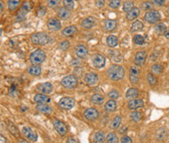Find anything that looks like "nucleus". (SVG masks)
<instances>
[{"mask_svg": "<svg viewBox=\"0 0 169 143\" xmlns=\"http://www.w3.org/2000/svg\"><path fill=\"white\" fill-rule=\"evenodd\" d=\"M66 143H78V141H77L75 137H69L68 139V141H66Z\"/></svg>", "mask_w": 169, "mask_h": 143, "instance_id": "nucleus-55", "label": "nucleus"}, {"mask_svg": "<svg viewBox=\"0 0 169 143\" xmlns=\"http://www.w3.org/2000/svg\"><path fill=\"white\" fill-rule=\"evenodd\" d=\"M121 121H122V118L120 116H117L114 119V121H111V130H117L119 127H120L121 124Z\"/></svg>", "mask_w": 169, "mask_h": 143, "instance_id": "nucleus-31", "label": "nucleus"}, {"mask_svg": "<svg viewBox=\"0 0 169 143\" xmlns=\"http://www.w3.org/2000/svg\"><path fill=\"white\" fill-rule=\"evenodd\" d=\"M18 143H29L27 140H24V139H22V138H20L19 139V141H18Z\"/></svg>", "mask_w": 169, "mask_h": 143, "instance_id": "nucleus-57", "label": "nucleus"}, {"mask_svg": "<svg viewBox=\"0 0 169 143\" xmlns=\"http://www.w3.org/2000/svg\"><path fill=\"white\" fill-rule=\"evenodd\" d=\"M117 109V102L115 100L111 99L110 101H108L105 105V110L108 111V112H114Z\"/></svg>", "mask_w": 169, "mask_h": 143, "instance_id": "nucleus-26", "label": "nucleus"}, {"mask_svg": "<svg viewBox=\"0 0 169 143\" xmlns=\"http://www.w3.org/2000/svg\"><path fill=\"white\" fill-rule=\"evenodd\" d=\"M134 8V5H133V2L132 1H125L124 4H123V11L125 12H129L130 10H132Z\"/></svg>", "mask_w": 169, "mask_h": 143, "instance_id": "nucleus-41", "label": "nucleus"}, {"mask_svg": "<svg viewBox=\"0 0 169 143\" xmlns=\"http://www.w3.org/2000/svg\"><path fill=\"white\" fill-rule=\"evenodd\" d=\"M117 28V22L114 20H107L105 22V28L108 31H112Z\"/></svg>", "mask_w": 169, "mask_h": 143, "instance_id": "nucleus-27", "label": "nucleus"}, {"mask_svg": "<svg viewBox=\"0 0 169 143\" xmlns=\"http://www.w3.org/2000/svg\"><path fill=\"white\" fill-rule=\"evenodd\" d=\"M130 83L132 84H137L139 83V70L136 66L130 68Z\"/></svg>", "mask_w": 169, "mask_h": 143, "instance_id": "nucleus-13", "label": "nucleus"}, {"mask_svg": "<svg viewBox=\"0 0 169 143\" xmlns=\"http://www.w3.org/2000/svg\"><path fill=\"white\" fill-rule=\"evenodd\" d=\"M3 11V4H2V2H1V12Z\"/></svg>", "mask_w": 169, "mask_h": 143, "instance_id": "nucleus-59", "label": "nucleus"}, {"mask_svg": "<svg viewBox=\"0 0 169 143\" xmlns=\"http://www.w3.org/2000/svg\"><path fill=\"white\" fill-rule=\"evenodd\" d=\"M37 90L42 94H49L53 91V85L50 83H43L37 85Z\"/></svg>", "mask_w": 169, "mask_h": 143, "instance_id": "nucleus-14", "label": "nucleus"}, {"mask_svg": "<svg viewBox=\"0 0 169 143\" xmlns=\"http://www.w3.org/2000/svg\"><path fill=\"white\" fill-rule=\"evenodd\" d=\"M121 143H133V142H132V139L129 136H123L121 138Z\"/></svg>", "mask_w": 169, "mask_h": 143, "instance_id": "nucleus-52", "label": "nucleus"}, {"mask_svg": "<svg viewBox=\"0 0 169 143\" xmlns=\"http://www.w3.org/2000/svg\"><path fill=\"white\" fill-rule=\"evenodd\" d=\"M104 4H105V0H97V1H96V5L98 7L104 6Z\"/></svg>", "mask_w": 169, "mask_h": 143, "instance_id": "nucleus-54", "label": "nucleus"}, {"mask_svg": "<svg viewBox=\"0 0 169 143\" xmlns=\"http://www.w3.org/2000/svg\"><path fill=\"white\" fill-rule=\"evenodd\" d=\"M84 80H85V83L88 84V85H95L98 80H99V77L96 74L94 73H88L85 77H84Z\"/></svg>", "mask_w": 169, "mask_h": 143, "instance_id": "nucleus-16", "label": "nucleus"}, {"mask_svg": "<svg viewBox=\"0 0 169 143\" xmlns=\"http://www.w3.org/2000/svg\"><path fill=\"white\" fill-rule=\"evenodd\" d=\"M45 13H46V10H45V7L44 6H40L39 8L37 9L36 11V15L38 17H43L45 15Z\"/></svg>", "mask_w": 169, "mask_h": 143, "instance_id": "nucleus-48", "label": "nucleus"}, {"mask_svg": "<svg viewBox=\"0 0 169 143\" xmlns=\"http://www.w3.org/2000/svg\"><path fill=\"white\" fill-rule=\"evenodd\" d=\"M93 141H94V143H104V141H105L104 132L103 131H97L96 133L94 134Z\"/></svg>", "mask_w": 169, "mask_h": 143, "instance_id": "nucleus-28", "label": "nucleus"}, {"mask_svg": "<svg viewBox=\"0 0 169 143\" xmlns=\"http://www.w3.org/2000/svg\"><path fill=\"white\" fill-rule=\"evenodd\" d=\"M91 102L95 105H101L104 103V97L100 94H94L91 97Z\"/></svg>", "mask_w": 169, "mask_h": 143, "instance_id": "nucleus-29", "label": "nucleus"}, {"mask_svg": "<svg viewBox=\"0 0 169 143\" xmlns=\"http://www.w3.org/2000/svg\"><path fill=\"white\" fill-rule=\"evenodd\" d=\"M59 47L60 49H62V50H66L69 47V41H63L61 42V43L59 44Z\"/></svg>", "mask_w": 169, "mask_h": 143, "instance_id": "nucleus-51", "label": "nucleus"}, {"mask_svg": "<svg viewBox=\"0 0 169 143\" xmlns=\"http://www.w3.org/2000/svg\"><path fill=\"white\" fill-rule=\"evenodd\" d=\"M154 4H156L157 6H162L165 3V0H152Z\"/></svg>", "mask_w": 169, "mask_h": 143, "instance_id": "nucleus-53", "label": "nucleus"}, {"mask_svg": "<svg viewBox=\"0 0 169 143\" xmlns=\"http://www.w3.org/2000/svg\"><path fill=\"white\" fill-rule=\"evenodd\" d=\"M46 59V54L42 49H37L34 52L31 53V55L30 57V63L33 65H40Z\"/></svg>", "mask_w": 169, "mask_h": 143, "instance_id": "nucleus-3", "label": "nucleus"}, {"mask_svg": "<svg viewBox=\"0 0 169 143\" xmlns=\"http://www.w3.org/2000/svg\"><path fill=\"white\" fill-rule=\"evenodd\" d=\"M61 0H48V5L49 7H52V8H55V7L59 6Z\"/></svg>", "mask_w": 169, "mask_h": 143, "instance_id": "nucleus-49", "label": "nucleus"}, {"mask_svg": "<svg viewBox=\"0 0 169 143\" xmlns=\"http://www.w3.org/2000/svg\"><path fill=\"white\" fill-rule=\"evenodd\" d=\"M106 140H107V143H118L117 136L114 132H110V133L107 135Z\"/></svg>", "mask_w": 169, "mask_h": 143, "instance_id": "nucleus-35", "label": "nucleus"}, {"mask_svg": "<svg viewBox=\"0 0 169 143\" xmlns=\"http://www.w3.org/2000/svg\"><path fill=\"white\" fill-rule=\"evenodd\" d=\"M119 5H120V0H111L110 2V7L111 8H117V7H119Z\"/></svg>", "mask_w": 169, "mask_h": 143, "instance_id": "nucleus-50", "label": "nucleus"}, {"mask_svg": "<svg viewBox=\"0 0 169 143\" xmlns=\"http://www.w3.org/2000/svg\"><path fill=\"white\" fill-rule=\"evenodd\" d=\"M139 14H140V9L137 8V7H134V8H133L132 10H130V11L127 13V15H126V19H127L128 21H133L139 16Z\"/></svg>", "mask_w": 169, "mask_h": 143, "instance_id": "nucleus-19", "label": "nucleus"}, {"mask_svg": "<svg viewBox=\"0 0 169 143\" xmlns=\"http://www.w3.org/2000/svg\"><path fill=\"white\" fill-rule=\"evenodd\" d=\"M30 39H31V41H32V43L37 44V45H45V44H47L48 42L51 41L50 36L45 33L33 34L30 36Z\"/></svg>", "mask_w": 169, "mask_h": 143, "instance_id": "nucleus-2", "label": "nucleus"}, {"mask_svg": "<svg viewBox=\"0 0 169 143\" xmlns=\"http://www.w3.org/2000/svg\"><path fill=\"white\" fill-rule=\"evenodd\" d=\"M77 33V28L75 26H70V27H66L64 28L62 31V34L64 36H72V35L75 34Z\"/></svg>", "mask_w": 169, "mask_h": 143, "instance_id": "nucleus-20", "label": "nucleus"}, {"mask_svg": "<svg viewBox=\"0 0 169 143\" xmlns=\"http://www.w3.org/2000/svg\"><path fill=\"white\" fill-rule=\"evenodd\" d=\"M108 97H110L111 99H114H114H117V98L119 97V92L117 91V90H111V91L108 92Z\"/></svg>", "mask_w": 169, "mask_h": 143, "instance_id": "nucleus-47", "label": "nucleus"}, {"mask_svg": "<svg viewBox=\"0 0 169 143\" xmlns=\"http://www.w3.org/2000/svg\"><path fill=\"white\" fill-rule=\"evenodd\" d=\"M167 14H168V15H169V8L167 9Z\"/></svg>", "mask_w": 169, "mask_h": 143, "instance_id": "nucleus-60", "label": "nucleus"}, {"mask_svg": "<svg viewBox=\"0 0 169 143\" xmlns=\"http://www.w3.org/2000/svg\"><path fill=\"white\" fill-rule=\"evenodd\" d=\"M75 104V99L70 97H64L59 101V107L64 110H69L73 108Z\"/></svg>", "mask_w": 169, "mask_h": 143, "instance_id": "nucleus-8", "label": "nucleus"}, {"mask_svg": "<svg viewBox=\"0 0 169 143\" xmlns=\"http://www.w3.org/2000/svg\"><path fill=\"white\" fill-rule=\"evenodd\" d=\"M8 95L11 96V97H16L17 95H19V91H18V89L15 85H12V86L10 87L8 91Z\"/></svg>", "mask_w": 169, "mask_h": 143, "instance_id": "nucleus-42", "label": "nucleus"}, {"mask_svg": "<svg viewBox=\"0 0 169 143\" xmlns=\"http://www.w3.org/2000/svg\"><path fill=\"white\" fill-rule=\"evenodd\" d=\"M91 62H92V65L95 67V68H98V69H100V68H103L106 64V58L102 55V54H94L92 57H91Z\"/></svg>", "mask_w": 169, "mask_h": 143, "instance_id": "nucleus-6", "label": "nucleus"}, {"mask_svg": "<svg viewBox=\"0 0 169 143\" xmlns=\"http://www.w3.org/2000/svg\"><path fill=\"white\" fill-rule=\"evenodd\" d=\"M160 13L156 11V10H151V11L147 12L144 16V19H145L146 22H148L149 24H154L158 22L160 20Z\"/></svg>", "mask_w": 169, "mask_h": 143, "instance_id": "nucleus-4", "label": "nucleus"}, {"mask_svg": "<svg viewBox=\"0 0 169 143\" xmlns=\"http://www.w3.org/2000/svg\"><path fill=\"white\" fill-rule=\"evenodd\" d=\"M47 27H48L49 30L52 31H57L61 28L62 25H61V22H60L58 19H56V18H52V19L48 20Z\"/></svg>", "mask_w": 169, "mask_h": 143, "instance_id": "nucleus-11", "label": "nucleus"}, {"mask_svg": "<svg viewBox=\"0 0 169 143\" xmlns=\"http://www.w3.org/2000/svg\"><path fill=\"white\" fill-rule=\"evenodd\" d=\"M33 100L35 101V103H37V104H48V103L51 102V98L50 97H48L47 95H44L42 93L35 95Z\"/></svg>", "mask_w": 169, "mask_h": 143, "instance_id": "nucleus-17", "label": "nucleus"}, {"mask_svg": "<svg viewBox=\"0 0 169 143\" xmlns=\"http://www.w3.org/2000/svg\"><path fill=\"white\" fill-rule=\"evenodd\" d=\"M75 52V55L80 59H84L88 56V49L86 48V46H84L82 44L76 45Z\"/></svg>", "mask_w": 169, "mask_h": 143, "instance_id": "nucleus-12", "label": "nucleus"}, {"mask_svg": "<svg viewBox=\"0 0 169 143\" xmlns=\"http://www.w3.org/2000/svg\"><path fill=\"white\" fill-rule=\"evenodd\" d=\"M107 43L110 47H115L118 43V39L117 36H114V35H110V36H108L107 38Z\"/></svg>", "mask_w": 169, "mask_h": 143, "instance_id": "nucleus-32", "label": "nucleus"}, {"mask_svg": "<svg viewBox=\"0 0 169 143\" xmlns=\"http://www.w3.org/2000/svg\"><path fill=\"white\" fill-rule=\"evenodd\" d=\"M124 69L119 65H112L108 69V76L111 80L117 81L124 77Z\"/></svg>", "mask_w": 169, "mask_h": 143, "instance_id": "nucleus-1", "label": "nucleus"}, {"mask_svg": "<svg viewBox=\"0 0 169 143\" xmlns=\"http://www.w3.org/2000/svg\"><path fill=\"white\" fill-rule=\"evenodd\" d=\"M144 106V101L141 99H132L130 100L128 103V108L131 110H136L138 108H141V107Z\"/></svg>", "mask_w": 169, "mask_h": 143, "instance_id": "nucleus-18", "label": "nucleus"}, {"mask_svg": "<svg viewBox=\"0 0 169 143\" xmlns=\"http://www.w3.org/2000/svg\"><path fill=\"white\" fill-rule=\"evenodd\" d=\"M8 130L14 136H18V135H19V130H18V128L15 127V124L11 123V121H8Z\"/></svg>", "mask_w": 169, "mask_h": 143, "instance_id": "nucleus-36", "label": "nucleus"}, {"mask_svg": "<svg viewBox=\"0 0 169 143\" xmlns=\"http://www.w3.org/2000/svg\"><path fill=\"white\" fill-rule=\"evenodd\" d=\"M94 25H95V20L91 17L86 18V19H84L81 22V26L84 28H91L94 27Z\"/></svg>", "mask_w": 169, "mask_h": 143, "instance_id": "nucleus-22", "label": "nucleus"}, {"mask_svg": "<svg viewBox=\"0 0 169 143\" xmlns=\"http://www.w3.org/2000/svg\"><path fill=\"white\" fill-rule=\"evenodd\" d=\"M26 16H27V11L24 9H20V11L18 12L17 14V21L18 22H22L24 19H26Z\"/></svg>", "mask_w": 169, "mask_h": 143, "instance_id": "nucleus-38", "label": "nucleus"}, {"mask_svg": "<svg viewBox=\"0 0 169 143\" xmlns=\"http://www.w3.org/2000/svg\"><path fill=\"white\" fill-rule=\"evenodd\" d=\"M23 9H24L26 11H30L31 9H32V4H31V2L29 1V0H27V1H24V4H23V7H22Z\"/></svg>", "mask_w": 169, "mask_h": 143, "instance_id": "nucleus-46", "label": "nucleus"}, {"mask_svg": "<svg viewBox=\"0 0 169 143\" xmlns=\"http://www.w3.org/2000/svg\"><path fill=\"white\" fill-rule=\"evenodd\" d=\"M70 16V13L69 11V9L66 8H60L59 11H58V17L60 18V19H63V20H66L69 19Z\"/></svg>", "mask_w": 169, "mask_h": 143, "instance_id": "nucleus-23", "label": "nucleus"}, {"mask_svg": "<svg viewBox=\"0 0 169 143\" xmlns=\"http://www.w3.org/2000/svg\"><path fill=\"white\" fill-rule=\"evenodd\" d=\"M138 95H139V91H138V89H136V88H130L127 90V92H126V98L130 99V100L136 99L138 97Z\"/></svg>", "mask_w": 169, "mask_h": 143, "instance_id": "nucleus-24", "label": "nucleus"}, {"mask_svg": "<svg viewBox=\"0 0 169 143\" xmlns=\"http://www.w3.org/2000/svg\"><path fill=\"white\" fill-rule=\"evenodd\" d=\"M144 25L142 24V22L140 21H136L132 24V27H131V31H139L143 28Z\"/></svg>", "mask_w": 169, "mask_h": 143, "instance_id": "nucleus-37", "label": "nucleus"}, {"mask_svg": "<svg viewBox=\"0 0 169 143\" xmlns=\"http://www.w3.org/2000/svg\"><path fill=\"white\" fill-rule=\"evenodd\" d=\"M21 0H9L8 1V9L10 11H15L19 7Z\"/></svg>", "mask_w": 169, "mask_h": 143, "instance_id": "nucleus-33", "label": "nucleus"}, {"mask_svg": "<svg viewBox=\"0 0 169 143\" xmlns=\"http://www.w3.org/2000/svg\"><path fill=\"white\" fill-rule=\"evenodd\" d=\"M64 6L65 8L72 10L75 8V2H73V0H64Z\"/></svg>", "mask_w": 169, "mask_h": 143, "instance_id": "nucleus-44", "label": "nucleus"}, {"mask_svg": "<svg viewBox=\"0 0 169 143\" xmlns=\"http://www.w3.org/2000/svg\"><path fill=\"white\" fill-rule=\"evenodd\" d=\"M133 40H134V43L135 44H138V45H142L145 43V38H144L142 35L140 34H137L133 37Z\"/></svg>", "mask_w": 169, "mask_h": 143, "instance_id": "nucleus-40", "label": "nucleus"}, {"mask_svg": "<svg viewBox=\"0 0 169 143\" xmlns=\"http://www.w3.org/2000/svg\"><path fill=\"white\" fill-rule=\"evenodd\" d=\"M27 72L32 76H39L41 74V67L39 65H32L27 69Z\"/></svg>", "mask_w": 169, "mask_h": 143, "instance_id": "nucleus-25", "label": "nucleus"}, {"mask_svg": "<svg viewBox=\"0 0 169 143\" xmlns=\"http://www.w3.org/2000/svg\"><path fill=\"white\" fill-rule=\"evenodd\" d=\"M83 116L88 121H95L96 119H98V117H99V111H98L96 108H89V109L85 110Z\"/></svg>", "mask_w": 169, "mask_h": 143, "instance_id": "nucleus-10", "label": "nucleus"}, {"mask_svg": "<svg viewBox=\"0 0 169 143\" xmlns=\"http://www.w3.org/2000/svg\"><path fill=\"white\" fill-rule=\"evenodd\" d=\"M147 59V53L145 51H140L135 55L134 63L136 66H143L146 62Z\"/></svg>", "mask_w": 169, "mask_h": 143, "instance_id": "nucleus-15", "label": "nucleus"}, {"mask_svg": "<svg viewBox=\"0 0 169 143\" xmlns=\"http://www.w3.org/2000/svg\"><path fill=\"white\" fill-rule=\"evenodd\" d=\"M141 119H142V113L139 112V111H134L130 114V120L132 121H140Z\"/></svg>", "mask_w": 169, "mask_h": 143, "instance_id": "nucleus-34", "label": "nucleus"}, {"mask_svg": "<svg viewBox=\"0 0 169 143\" xmlns=\"http://www.w3.org/2000/svg\"><path fill=\"white\" fill-rule=\"evenodd\" d=\"M0 139H1V143H7V139L3 136V135H1V136H0Z\"/></svg>", "mask_w": 169, "mask_h": 143, "instance_id": "nucleus-56", "label": "nucleus"}, {"mask_svg": "<svg viewBox=\"0 0 169 143\" xmlns=\"http://www.w3.org/2000/svg\"><path fill=\"white\" fill-rule=\"evenodd\" d=\"M147 78H148V81H149L150 85H152V86L156 83V77H154L153 74H148Z\"/></svg>", "mask_w": 169, "mask_h": 143, "instance_id": "nucleus-45", "label": "nucleus"}, {"mask_svg": "<svg viewBox=\"0 0 169 143\" xmlns=\"http://www.w3.org/2000/svg\"><path fill=\"white\" fill-rule=\"evenodd\" d=\"M37 111H39L40 113L43 114H51L53 112L52 107H50L48 104H38L36 106Z\"/></svg>", "mask_w": 169, "mask_h": 143, "instance_id": "nucleus-21", "label": "nucleus"}, {"mask_svg": "<svg viewBox=\"0 0 169 143\" xmlns=\"http://www.w3.org/2000/svg\"><path fill=\"white\" fill-rule=\"evenodd\" d=\"M154 31L157 34H165L167 33L166 31V26L164 24H157L156 27H154Z\"/></svg>", "mask_w": 169, "mask_h": 143, "instance_id": "nucleus-30", "label": "nucleus"}, {"mask_svg": "<svg viewBox=\"0 0 169 143\" xmlns=\"http://www.w3.org/2000/svg\"><path fill=\"white\" fill-rule=\"evenodd\" d=\"M22 134L24 137H27L30 141H36L37 140V134L29 127H24L22 128Z\"/></svg>", "mask_w": 169, "mask_h": 143, "instance_id": "nucleus-9", "label": "nucleus"}, {"mask_svg": "<svg viewBox=\"0 0 169 143\" xmlns=\"http://www.w3.org/2000/svg\"><path fill=\"white\" fill-rule=\"evenodd\" d=\"M165 37H166V38H169V31H167L166 34H165Z\"/></svg>", "mask_w": 169, "mask_h": 143, "instance_id": "nucleus-58", "label": "nucleus"}, {"mask_svg": "<svg viewBox=\"0 0 169 143\" xmlns=\"http://www.w3.org/2000/svg\"><path fill=\"white\" fill-rule=\"evenodd\" d=\"M62 85L68 89L75 88L77 85V78L75 76H66L62 80Z\"/></svg>", "mask_w": 169, "mask_h": 143, "instance_id": "nucleus-5", "label": "nucleus"}, {"mask_svg": "<svg viewBox=\"0 0 169 143\" xmlns=\"http://www.w3.org/2000/svg\"><path fill=\"white\" fill-rule=\"evenodd\" d=\"M141 8H142L143 10H145V11H151V10L154 8V3L150 2V1H145V2L142 3Z\"/></svg>", "mask_w": 169, "mask_h": 143, "instance_id": "nucleus-39", "label": "nucleus"}, {"mask_svg": "<svg viewBox=\"0 0 169 143\" xmlns=\"http://www.w3.org/2000/svg\"><path fill=\"white\" fill-rule=\"evenodd\" d=\"M53 127L56 130V131L58 132L60 135H65L66 134V131H68V128H66V126L63 123L62 121H60L58 119H54L53 120Z\"/></svg>", "mask_w": 169, "mask_h": 143, "instance_id": "nucleus-7", "label": "nucleus"}, {"mask_svg": "<svg viewBox=\"0 0 169 143\" xmlns=\"http://www.w3.org/2000/svg\"><path fill=\"white\" fill-rule=\"evenodd\" d=\"M163 68L161 65H159V64H154V65L152 67V72L154 74H160L161 72H162Z\"/></svg>", "mask_w": 169, "mask_h": 143, "instance_id": "nucleus-43", "label": "nucleus"}]
</instances>
